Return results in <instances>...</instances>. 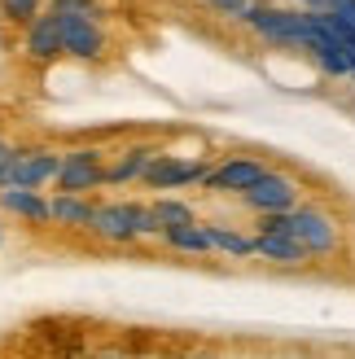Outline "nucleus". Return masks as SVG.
<instances>
[{
	"instance_id": "nucleus-15",
	"label": "nucleus",
	"mask_w": 355,
	"mask_h": 359,
	"mask_svg": "<svg viewBox=\"0 0 355 359\" xmlns=\"http://www.w3.org/2000/svg\"><path fill=\"white\" fill-rule=\"evenodd\" d=\"M163 241H167L171 250H180V255H189V259H202V255H210V250H215V245H210L206 224H198V219L167 228V232H163Z\"/></svg>"
},
{
	"instance_id": "nucleus-11",
	"label": "nucleus",
	"mask_w": 355,
	"mask_h": 359,
	"mask_svg": "<svg viewBox=\"0 0 355 359\" xmlns=\"http://www.w3.org/2000/svg\"><path fill=\"white\" fill-rule=\"evenodd\" d=\"M263 171H268V167H263L259 158H224L215 171H206L202 184H206L210 193H237V197H241V193L250 189Z\"/></svg>"
},
{
	"instance_id": "nucleus-19",
	"label": "nucleus",
	"mask_w": 355,
	"mask_h": 359,
	"mask_svg": "<svg viewBox=\"0 0 355 359\" xmlns=\"http://www.w3.org/2000/svg\"><path fill=\"white\" fill-rule=\"evenodd\" d=\"M136 228H140V237H163V219H158L154 202H140L136 206Z\"/></svg>"
},
{
	"instance_id": "nucleus-4",
	"label": "nucleus",
	"mask_w": 355,
	"mask_h": 359,
	"mask_svg": "<svg viewBox=\"0 0 355 359\" xmlns=\"http://www.w3.org/2000/svg\"><path fill=\"white\" fill-rule=\"evenodd\" d=\"M62 171V154L58 149H13V158L0 167V189L5 184H22V189H44L53 184Z\"/></svg>"
},
{
	"instance_id": "nucleus-13",
	"label": "nucleus",
	"mask_w": 355,
	"mask_h": 359,
	"mask_svg": "<svg viewBox=\"0 0 355 359\" xmlns=\"http://www.w3.org/2000/svg\"><path fill=\"white\" fill-rule=\"evenodd\" d=\"M97 202L88 193H53V224L62 228H93Z\"/></svg>"
},
{
	"instance_id": "nucleus-2",
	"label": "nucleus",
	"mask_w": 355,
	"mask_h": 359,
	"mask_svg": "<svg viewBox=\"0 0 355 359\" xmlns=\"http://www.w3.org/2000/svg\"><path fill=\"white\" fill-rule=\"evenodd\" d=\"M290 232L312 250V259H329V255H338V245H342L338 219L321 206H294L290 210Z\"/></svg>"
},
{
	"instance_id": "nucleus-5",
	"label": "nucleus",
	"mask_w": 355,
	"mask_h": 359,
	"mask_svg": "<svg viewBox=\"0 0 355 359\" xmlns=\"http://www.w3.org/2000/svg\"><path fill=\"white\" fill-rule=\"evenodd\" d=\"M241 202L250 206L255 215H272V210H294V206H303V202H298V180L286 175V171H272V167L241 193Z\"/></svg>"
},
{
	"instance_id": "nucleus-10",
	"label": "nucleus",
	"mask_w": 355,
	"mask_h": 359,
	"mask_svg": "<svg viewBox=\"0 0 355 359\" xmlns=\"http://www.w3.org/2000/svg\"><path fill=\"white\" fill-rule=\"evenodd\" d=\"M0 210L18 215V219H22V224H31V228H44V224H53V197H44L40 189L5 184V189H0Z\"/></svg>"
},
{
	"instance_id": "nucleus-17",
	"label": "nucleus",
	"mask_w": 355,
	"mask_h": 359,
	"mask_svg": "<svg viewBox=\"0 0 355 359\" xmlns=\"http://www.w3.org/2000/svg\"><path fill=\"white\" fill-rule=\"evenodd\" d=\"M154 210H158V219H163V232H167V228H175V224L198 219V215H193V206H189V202H180V197H158Z\"/></svg>"
},
{
	"instance_id": "nucleus-6",
	"label": "nucleus",
	"mask_w": 355,
	"mask_h": 359,
	"mask_svg": "<svg viewBox=\"0 0 355 359\" xmlns=\"http://www.w3.org/2000/svg\"><path fill=\"white\" fill-rule=\"evenodd\" d=\"M62 35H66V57H75V62L105 57V31L93 13H62Z\"/></svg>"
},
{
	"instance_id": "nucleus-14",
	"label": "nucleus",
	"mask_w": 355,
	"mask_h": 359,
	"mask_svg": "<svg viewBox=\"0 0 355 359\" xmlns=\"http://www.w3.org/2000/svg\"><path fill=\"white\" fill-rule=\"evenodd\" d=\"M149 158H154L149 145H132V149H123L114 163L105 167V189H123V184H132V180H140V175H145V167H149Z\"/></svg>"
},
{
	"instance_id": "nucleus-21",
	"label": "nucleus",
	"mask_w": 355,
	"mask_h": 359,
	"mask_svg": "<svg viewBox=\"0 0 355 359\" xmlns=\"http://www.w3.org/2000/svg\"><path fill=\"white\" fill-rule=\"evenodd\" d=\"M215 13H224V18H241L246 9H250V0H206Z\"/></svg>"
},
{
	"instance_id": "nucleus-16",
	"label": "nucleus",
	"mask_w": 355,
	"mask_h": 359,
	"mask_svg": "<svg viewBox=\"0 0 355 359\" xmlns=\"http://www.w3.org/2000/svg\"><path fill=\"white\" fill-rule=\"evenodd\" d=\"M206 232H210V245H215L220 255H228V259H250L255 255V237H246V232H237V228L206 224Z\"/></svg>"
},
{
	"instance_id": "nucleus-18",
	"label": "nucleus",
	"mask_w": 355,
	"mask_h": 359,
	"mask_svg": "<svg viewBox=\"0 0 355 359\" xmlns=\"http://www.w3.org/2000/svg\"><path fill=\"white\" fill-rule=\"evenodd\" d=\"M44 0H0V13H5V22H18V27H27V22H35L44 9Z\"/></svg>"
},
{
	"instance_id": "nucleus-7",
	"label": "nucleus",
	"mask_w": 355,
	"mask_h": 359,
	"mask_svg": "<svg viewBox=\"0 0 355 359\" xmlns=\"http://www.w3.org/2000/svg\"><path fill=\"white\" fill-rule=\"evenodd\" d=\"M22 48H27V57L31 62H40V66H48V62H58V57H66V35H62V13L58 9H48V13H40L35 22H27V35H22Z\"/></svg>"
},
{
	"instance_id": "nucleus-22",
	"label": "nucleus",
	"mask_w": 355,
	"mask_h": 359,
	"mask_svg": "<svg viewBox=\"0 0 355 359\" xmlns=\"http://www.w3.org/2000/svg\"><path fill=\"white\" fill-rule=\"evenodd\" d=\"M303 5H307V9H338L342 0H303Z\"/></svg>"
},
{
	"instance_id": "nucleus-8",
	"label": "nucleus",
	"mask_w": 355,
	"mask_h": 359,
	"mask_svg": "<svg viewBox=\"0 0 355 359\" xmlns=\"http://www.w3.org/2000/svg\"><path fill=\"white\" fill-rule=\"evenodd\" d=\"M136 206L140 202H101L97 206V219H93V237L105 241V245H132L140 237L136 228Z\"/></svg>"
},
{
	"instance_id": "nucleus-1",
	"label": "nucleus",
	"mask_w": 355,
	"mask_h": 359,
	"mask_svg": "<svg viewBox=\"0 0 355 359\" xmlns=\"http://www.w3.org/2000/svg\"><path fill=\"white\" fill-rule=\"evenodd\" d=\"M241 22L250 27L255 35H263L268 44H294V48H307L312 40V13H298V9H272V5H250L241 13Z\"/></svg>"
},
{
	"instance_id": "nucleus-20",
	"label": "nucleus",
	"mask_w": 355,
	"mask_h": 359,
	"mask_svg": "<svg viewBox=\"0 0 355 359\" xmlns=\"http://www.w3.org/2000/svg\"><path fill=\"white\" fill-rule=\"evenodd\" d=\"M48 9H62V13H101V5H97V0H53V5Z\"/></svg>"
},
{
	"instance_id": "nucleus-9",
	"label": "nucleus",
	"mask_w": 355,
	"mask_h": 359,
	"mask_svg": "<svg viewBox=\"0 0 355 359\" xmlns=\"http://www.w3.org/2000/svg\"><path fill=\"white\" fill-rule=\"evenodd\" d=\"M140 180H145L149 189H185V184H202V180H206V163H198V158H175V154H154Z\"/></svg>"
},
{
	"instance_id": "nucleus-12",
	"label": "nucleus",
	"mask_w": 355,
	"mask_h": 359,
	"mask_svg": "<svg viewBox=\"0 0 355 359\" xmlns=\"http://www.w3.org/2000/svg\"><path fill=\"white\" fill-rule=\"evenodd\" d=\"M255 255L272 267H303L312 263V250L294 232H255Z\"/></svg>"
},
{
	"instance_id": "nucleus-3",
	"label": "nucleus",
	"mask_w": 355,
	"mask_h": 359,
	"mask_svg": "<svg viewBox=\"0 0 355 359\" xmlns=\"http://www.w3.org/2000/svg\"><path fill=\"white\" fill-rule=\"evenodd\" d=\"M53 189H58V193H93V189H105V154L97 145L66 149Z\"/></svg>"
}]
</instances>
